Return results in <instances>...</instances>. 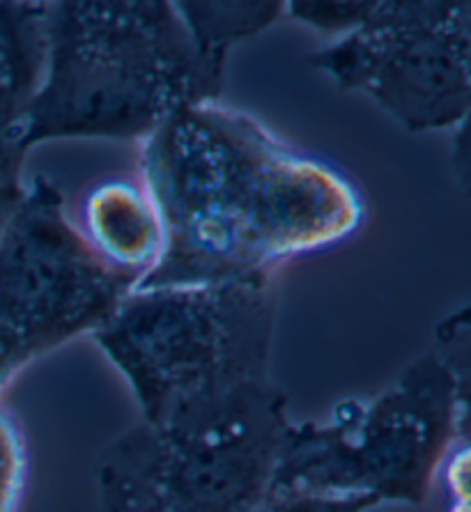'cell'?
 Here are the masks:
<instances>
[{"instance_id":"cell-1","label":"cell","mask_w":471,"mask_h":512,"mask_svg":"<svg viewBox=\"0 0 471 512\" xmlns=\"http://www.w3.org/2000/svg\"><path fill=\"white\" fill-rule=\"evenodd\" d=\"M141 170L164 248L134 290L269 276L347 242L366 219L343 170L216 102L159 124L143 141Z\"/></svg>"},{"instance_id":"cell-2","label":"cell","mask_w":471,"mask_h":512,"mask_svg":"<svg viewBox=\"0 0 471 512\" xmlns=\"http://www.w3.org/2000/svg\"><path fill=\"white\" fill-rule=\"evenodd\" d=\"M223 69L168 0L49 3L46 65L21 150L53 138H141L187 106L216 102Z\"/></svg>"},{"instance_id":"cell-3","label":"cell","mask_w":471,"mask_h":512,"mask_svg":"<svg viewBox=\"0 0 471 512\" xmlns=\"http://www.w3.org/2000/svg\"><path fill=\"white\" fill-rule=\"evenodd\" d=\"M272 276L131 290L92 340L152 428H184L272 389Z\"/></svg>"},{"instance_id":"cell-4","label":"cell","mask_w":471,"mask_h":512,"mask_svg":"<svg viewBox=\"0 0 471 512\" xmlns=\"http://www.w3.org/2000/svg\"><path fill=\"white\" fill-rule=\"evenodd\" d=\"M469 437V377L430 349L370 400H345L327 421L290 423L272 496H366L421 506L449 448Z\"/></svg>"},{"instance_id":"cell-5","label":"cell","mask_w":471,"mask_h":512,"mask_svg":"<svg viewBox=\"0 0 471 512\" xmlns=\"http://www.w3.org/2000/svg\"><path fill=\"white\" fill-rule=\"evenodd\" d=\"M288 425V398L276 386L184 428L138 423L99 455V508L258 512Z\"/></svg>"},{"instance_id":"cell-6","label":"cell","mask_w":471,"mask_h":512,"mask_svg":"<svg viewBox=\"0 0 471 512\" xmlns=\"http://www.w3.org/2000/svg\"><path fill=\"white\" fill-rule=\"evenodd\" d=\"M138 283L92 253L46 177L0 228V389L19 370L83 333H95Z\"/></svg>"},{"instance_id":"cell-7","label":"cell","mask_w":471,"mask_h":512,"mask_svg":"<svg viewBox=\"0 0 471 512\" xmlns=\"http://www.w3.org/2000/svg\"><path fill=\"white\" fill-rule=\"evenodd\" d=\"M412 134L460 129L471 106V3L375 0L359 28L308 58Z\"/></svg>"},{"instance_id":"cell-8","label":"cell","mask_w":471,"mask_h":512,"mask_svg":"<svg viewBox=\"0 0 471 512\" xmlns=\"http://www.w3.org/2000/svg\"><path fill=\"white\" fill-rule=\"evenodd\" d=\"M49 3H0V186H21V127L46 65Z\"/></svg>"},{"instance_id":"cell-9","label":"cell","mask_w":471,"mask_h":512,"mask_svg":"<svg viewBox=\"0 0 471 512\" xmlns=\"http://www.w3.org/2000/svg\"><path fill=\"white\" fill-rule=\"evenodd\" d=\"M81 235L104 265L138 281L157 265L164 248L157 207L145 186L131 180L99 182L88 193Z\"/></svg>"},{"instance_id":"cell-10","label":"cell","mask_w":471,"mask_h":512,"mask_svg":"<svg viewBox=\"0 0 471 512\" xmlns=\"http://www.w3.org/2000/svg\"><path fill=\"white\" fill-rule=\"evenodd\" d=\"M175 10L198 51L226 65L230 46L260 35L281 19L285 3H175Z\"/></svg>"},{"instance_id":"cell-11","label":"cell","mask_w":471,"mask_h":512,"mask_svg":"<svg viewBox=\"0 0 471 512\" xmlns=\"http://www.w3.org/2000/svg\"><path fill=\"white\" fill-rule=\"evenodd\" d=\"M28 444L19 418L0 405V512H19L28 487Z\"/></svg>"},{"instance_id":"cell-12","label":"cell","mask_w":471,"mask_h":512,"mask_svg":"<svg viewBox=\"0 0 471 512\" xmlns=\"http://www.w3.org/2000/svg\"><path fill=\"white\" fill-rule=\"evenodd\" d=\"M373 5L375 0H357V3L306 0V3H285V12H290L288 17L306 23V26L324 30V33H341L343 37L366 21Z\"/></svg>"},{"instance_id":"cell-13","label":"cell","mask_w":471,"mask_h":512,"mask_svg":"<svg viewBox=\"0 0 471 512\" xmlns=\"http://www.w3.org/2000/svg\"><path fill=\"white\" fill-rule=\"evenodd\" d=\"M432 487L439 490L442 512H469V437L449 448Z\"/></svg>"},{"instance_id":"cell-14","label":"cell","mask_w":471,"mask_h":512,"mask_svg":"<svg viewBox=\"0 0 471 512\" xmlns=\"http://www.w3.org/2000/svg\"><path fill=\"white\" fill-rule=\"evenodd\" d=\"M377 508L366 496H272L258 512H368Z\"/></svg>"},{"instance_id":"cell-15","label":"cell","mask_w":471,"mask_h":512,"mask_svg":"<svg viewBox=\"0 0 471 512\" xmlns=\"http://www.w3.org/2000/svg\"><path fill=\"white\" fill-rule=\"evenodd\" d=\"M23 186H0V228L5 226L7 216L12 214V209L17 207V203L23 196Z\"/></svg>"}]
</instances>
